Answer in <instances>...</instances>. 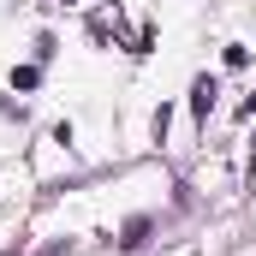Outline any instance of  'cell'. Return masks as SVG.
I'll return each instance as SVG.
<instances>
[{
    "instance_id": "obj_1",
    "label": "cell",
    "mask_w": 256,
    "mask_h": 256,
    "mask_svg": "<svg viewBox=\"0 0 256 256\" xmlns=\"http://www.w3.org/2000/svg\"><path fill=\"white\" fill-rule=\"evenodd\" d=\"M214 96H220V84H214V78L202 72V78L191 84V114H196V120H208V108H214Z\"/></svg>"
},
{
    "instance_id": "obj_2",
    "label": "cell",
    "mask_w": 256,
    "mask_h": 256,
    "mask_svg": "<svg viewBox=\"0 0 256 256\" xmlns=\"http://www.w3.org/2000/svg\"><path fill=\"white\" fill-rule=\"evenodd\" d=\"M36 84H42L36 66H18V72H12V90H36Z\"/></svg>"
},
{
    "instance_id": "obj_3",
    "label": "cell",
    "mask_w": 256,
    "mask_h": 256,
    "mask_svg": "<svg viewBox=\"0 0 256 256\" xmlns=\"http://www.w3.org/2000/svg\"><path fill=\"white\" fill-rule=\"evenodd\" d=\"M143 232H149V220H131V226H126V238H120V244H126V250H137V244H143Z\"/></svg>"
},
{
    "instance_id": "obj_4",
    "label": "cell",
    "mask_w": 256,
    "mask_h": 256,
    "mask_svg": "<svg viewBox=\"0 0 256 256\" xmlns=\"http://www.w3.org/2000/svg\"><path fill=\"white\" fill-rule=\"evenodd\" d=\"M238 114H244V120H256V96H250V102H244V108H238Z\"/></svg>"
},
{
    "instance_id": "obj_5",
    "label": "cell",
    "mask_w": 256,
    "mask_h": 256,
    "mask_svg": "<svg viewBox=\"0 0 256 256\" xmlns=\"http://www.w3.org/2000/svg\"><path fill=\"white\" fill-rule=\"evenodd\" d=\"M250 191H256V155H250Z\"/></svg>"
}]
</instances>
